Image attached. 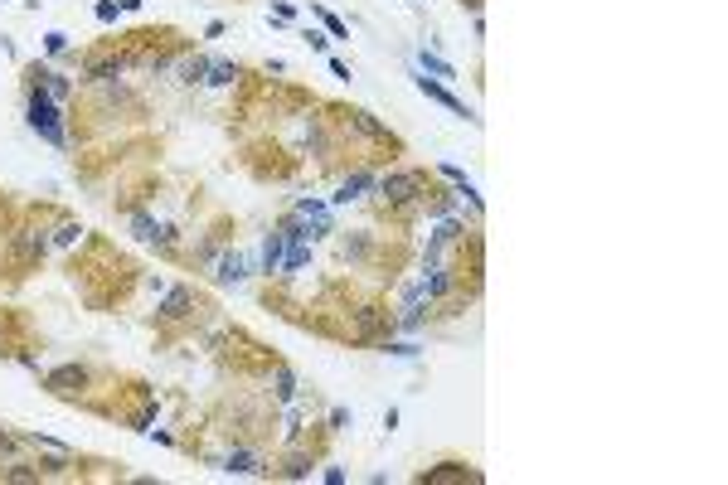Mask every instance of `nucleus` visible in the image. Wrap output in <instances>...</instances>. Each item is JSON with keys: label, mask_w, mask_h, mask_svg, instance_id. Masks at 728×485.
Segmentation results:
<instances>
[{"label": "nucleus", "mask_w": 728, "mask_h": 485, "mask_svg": "<svg viewBox=\"0 0 728 485\" xmlns=\"http://www.w3.org/2000/svg\"><path fill=\"white\" fill-rule=\"evenodd\" d=\"M25 117H29V131L34 136H44L49 146H68V127H64V112H59V102H53L44 88H34L29 92V107H25Z\"/></svg>", "instance_id": "1"}, {"label": "nucleus", "mask_w": 728, "mask_h": 485, "mask_svg": "<svg viewBox=\"0 0 728 485\" xmlns=\"http://www.w3.org/2000/svg\"><path fill=\"white\" fill-rule=\"evenodd\" d=\"M413 83H418V92H427L432 102H442V107H447V112H452V117H466V122H476V112H471V107H466L462 97H452V92H447L442 83H432L427 73H423V78H413Z\"/></svg>", "instance_id": "2"}, {"label": "nucleus", "mask_w": 728, "mask_h": 485, "mask_svg": "<svg viewBox=\"0 0 728 485\" xmlns=\"http://www.w3.org/2000/svg\"><path fill=\"white\" fill-rule=\"evenodd\" d=\"M282 252H287V233H267L258 248V267L262 272H282Z\"/></svg>", "instance_id": "3"}, {"label": "nucleus", "mask_w": 728, "mask_h": 485, "mask_svg": "<svg viewBox=\"0 0 728 485\" xmlns=\"http://www.w3.org/2000/svg\"><path fill=\"white\" fill-rule=\"evenodd\" d=\"M214 277H218V282H243V277H248V257H243V252H223V257L214 262Z\"/></svg>", "instance_id": "4"}, {"label": "nucleus", "mask_w": 728, "mask_h": 485, "mask_svg": "<svg viewBox=\"0 0 728 485\" xmlns=\"http://www.w3.org/2000/svg\"><path fill=\"white\" fill-rule=\"evenodd\" d=\"M234 78H238V64H234V59H209L199 83H209V88H229Z\"/></svg>", "instance_id": "5"}, {"label": "nucleus", "mask_w": 728, "mask_h": 485, "mask_svg": "<svg viewBox=\"0 0 728 485\" xmlns=\"http://www.w3.org/2000/svg\"><path fill=\"white\" fill-rule=\"evenodd\" d=\"M418 185H423V175L403 170V175H388V180H379V194H388V199H408Z\"/></svg>", "instance_id": "6"}, {"label": "nucleus", "mask_w": 728, "mask_h": 485, "mask_svg": "<svg viewBox=\"0 0 728 485\" xmlns=\"http://www.w3.org/2000/svg\"><path fill=\"white\" fill-rule=\"evenodd\" d=\"M462 233V224H457V213H442V219H437V228H432V248H427V257L437 262V252L447 248V243H452Z\"/></svg>", "instance_id": "7"}, {"label": "nucleus", "mask_w": 728, "mask_h": 485, "mask_svg": "<svg viewBox=\"0 0 728 485\" xmlns=\"http://www.w3.org/2000/svg\"><path fill=\"white\" fill-rule=\"evenodd\" d=\"M297 213H301V219L311 224V238H316V233H330V213H325V204H316V199H301V204H297Z\"/></svg>", "instance_id": "8"}, {"label": "nucleus", "mask_w": 728, "mask_h": 485, "mask_svg": "<svg viewBox=\"0 0 728 485\" xmlns=\"http://www.w3.org/2000/svg\"><path fill=\"white\" fill-rule=\"evenodd\" d=\"M311 262V248H306V238H292L287 233V252H282V272H301V267Z\"/></svg>", "instance_id": "9"}, {"label": "nucleus", "mask_w": 728, "mask_h": 485, "mask_svg": "<svg viewBox=\"0 0 728 485\" xmlns=\"http://www.w3.org/2000/svg\"><path fill=\"white\" fill-rule=\"evenodd\" d=\"M418 68H423V73H432V78H447V83H452V78H457V68H452V64H447V59H442V53H427V49L418 53Z\"/></svg>", "instance_id": "10"}, {"label": "nucleus", "mask_w": 728, "mask_h": 485, "mask_svg": "<svg viewBox=\"0 0 728 485\" xmlns=\"http://www.w3.org/2000/svg\"><path fill=\"white\" fill-rule=\"evenodd\" d=\"M223 471H229V475H253V471H258V456H253V451H229V456H223Z\"/></svg>", "instance_id": "11"}, {"label": "nucleus", "mask_w": 728, "mask_h": 485, "mask_svg": "<svg viewBox=\"0 0 728 485\" xmlns=\"http://www.w3.org/2000/svg\"><path fill=\"white\" fill-rule=\"evenodd\" d=\"M364 189H374V175H350V180L340 185V194H335V204H350V199H360Z\"/></svg>", "instance_id": "12"}, {"label": "nucleus", "mask_w": 728, "mask_h": 485, "mask_svg": "<svg viewBox=\"0 0 728 485\" xmlns=\"http://www.w3.org/2000/svg\"><path fill=\"white\" fill-rule=\"evenodd\" d=\"M49 384L59 389V393H73V384H83V373H78V369H53V373H49Z\"/></svg>", "instance_id": "13"}, {"label": "nucleus", "mask_w": 728, "mask_h": 485, "mask_svg": "<svg viewBox=\"0 0 728 485\" xmlns=\"http://www.w3.org/2000/svg\"><path fill=\"white\" fill-rule=\"evenodd\" d=\"M39 78H44V92H49L53 102H64V97H68V83H64L59 73H39Z\"/></svg>", "instance_id": "14"}, {"label": "nucleus", "mask_w": 728, "mask_h": 485, "mask_svg": "<svg viewBox=\"0 0 728 485\" xmlns=\"http://www.w3.org/2000/svg\"><path fill=\"white\" fill-rule=\"evenodd\" d=\"M277 398H282V403H292V398H297V379H292L287 369H277Z\"/></svg>", "instance_id": "15"}, {"label": "nucleus", "mask_w": 728, "mask_h": 485, "mask_svg": "<svg viewBox=\"0 0 728 485\" xmlns=\"http://www.w3.org/2000/svg\"><path fill=\"white\" fill-rule=\"evenodd\" d=\"M321 25H325V34H330V39H345V34H350V29H345V20H340V15H330V10H321Z\"/></svg>", "instance_id": "16"}, {"label": "nucleus", "mask_w": 728, "mask_h": 485, "mask_svg": "<svg viewBox=\"0 0 728 485\" xmlns=\"http://www.w3.org/2000/svg\"><path fill=\"white\" fill-rule=\"evenodd\" d=\"M44 49H49V53H64V49H68V34H64V29H49V34H44Z\"/></svg>", "instance_id": "17"}, {"label": "nucleus", "mask_w": 728, "mask_h": 485, "mask_svg": "<svg viewBox=\"0 0 728 485\" xmlns=\"http://www.w3.org/2000/svg\"><path fill=\"white\" fill-rule=\"evenodd\" d=\"M117 10H122L117 0H97V20H102V25H112V20H117Z\"/></svg>", "instance_id": "18"}, {"label": "nucleus", "mask_w": 728, "mask_h": 485, "mask_svg": "<svg viewBox=\"0 0 728 485\" xmlns=\"http://www.w3.org/2000/svg\"><path fill=\"white\" fill-rule=\"evenodd\" d=\"M136 233H141V238H165L160 224H151V219H136Z\"/></svg>", "instance_id": "19"}, {"label": "nucleus", "mask_w": 728, "mask_h": 485, "mask_svg": "<svg viewBox=\"0 0 728 485\" xmlns=\"http://www.w3.org/2000/svg\"><path fill=\"white\" fill-rule=\"evenodd\" d=\"M185 301H190V296H185V291H175L171 301H165V315H180V311H185Z\"/></svg>", "instance_id": "20"}, {"label": "nucleus", "mask_w": 728, "mask_h": 485, "mask_svg": "<svg viewBox=\"0 0 728 485\" xmlns=\"http://www.w3.org/2000/svg\"><path fill=\"white\" fill-rule=\"evenodd\" d=\"M117 73H122V64H97L92 68V78H117Z\"/></svg>", "instance_id": "21"}, {"label": "nucleus", "mask_w": 728, "mask_h": 485, "mask_svg": "<svg viewBox=\"0 0 728 485\" xmlns=\"http://www.w3.org/2000/svg\"><path fill=\"white\" fill-rule=\"evenodd\" d=\"M388 354H399V359H413V354H418V345H388Z\"/></svg>", "instance_id": "22"}]
</instances>
